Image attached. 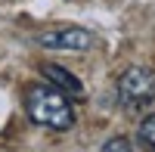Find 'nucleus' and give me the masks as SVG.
<instances>
[{"label": "nucleus", "instance_id": "7ed1b4c3", "mask_svg": "<svg viewBox=\"0 0 155 152\" xmlns=\"http://www.w3.org/2000/svg\"><path fill=\"white\" fill-rule=\"evenodd\" d=\"M37 44L47 50H87L93 44V34L78 25H56V28H47L37 34Z\"/></svg>", "mask_w": 155, "mask_h": 152}, {"label": "nucleus", "instance_id": "f257e3e1", "mask_svg": "<svg viewBox=\"0 0 155 152\" xmlns=\"http://www.w3.org/2000/svg\"><path fill=\"white\" fill-rule=\"evenodd\" d=\"M25 112L34 124L50 131H68L74 124V109L65 99V90L50 84H31L25 93Z\"/></svg>", "mask_w": 155, "mask_h": 152}, {"label": "nucleus", "instance_id": "f03ea898", "mask_svg": "<svg viewBox=\"0 0 155 152\" xmlns=\"http://www.w3.org/2000/svg\"><path fill=\"white\" fill-rule=\"evenodd\" d=\"M118 99L124 106H143L149 99H155V68L130 65L118 78Z\"/></svg>", "mask_w": 155, "mask_h": 152}, {"label": "nucleus", "instance_id": "39448f33", "mask_svg": "<svg viewBox=\"0 0 155 152\" xmlns=\"http://www.w3.org/2000/svg\"><path fill=\"white\" fill-rule=\"evenodd\" d=\"M140 140L155 149V115H146L143 118V124H140Z\"/></svg>", "mask_w": 155, "mask_h": 152}, {"label": "nucleus", "instance_id": "20e7f679", "mask_svg": "<svg viewBox=\"0 0 155 152\" xmlns=\"http://www.w3.org/2000/svg\"><path fill=\"white\" fill-rule=\"evenodd\" d=\"M41 74L47 81H53V87H59V90H65V93H84V84L74 78V74L68 68H62V65H53V62H44L41 65Z\"/></svg>", "mask_w": 155, "mask_h": 152}, {"label": "nucleus", "instance_id": "423d86ee", "mask_svg": "<svg viewBox=\"0 0 155 152\" xmlns=\"http://www.w3.org/2000/svg\"><path fill=\"white\" fill-rule=\"evenodd\" d=\"M130 146H134V143L127 140V137H112V140L102 143V149H106V152H112V149H130Z\"/></svg>", "mask_w": 155, "mask_h": 152}]
</instances>
